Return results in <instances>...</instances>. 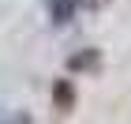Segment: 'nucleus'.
Listing matches in <instances>:
<instances>
[{"label":"nucleus","instance_id":"nucleus-1","mask_svg":"<svg viewBox=\"0 0 131 124\" xmlns=\"http://www.w3.org/2000/svg\"><path fill=\"white\" fill-rule=\"evenodd\" d=\"M90 4L94 0H49V23H68Z\"/></svg>","mask_w":131,"mask_h":124},{"label":"nucleus","instance_id":"nucleus-2","mask_svg":"<svg viewBox=\"0 0 131 124\" xmlns=\"http://www.w3.org/2000/svg\"><path fill=\"white\" fill-rule=\"evenodd\" d=\"M0 124H4V120H0ZM15 124H19V120H15Z\"/></svg>","mask_w":131,"mask_h":124}]
</instances>
